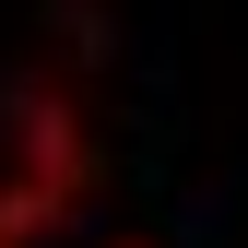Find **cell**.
Instances as JSON below:
<instances>
[{
    "instance_id": "1",
    "label": "cell",
    "mask_w": 248,
    "mask_h": 248,
    "mask_svg": "<svg viewBox=\"0 0 248 248\" xmlns=\"http://www.w3.org/2000/svg\"><path fill=\"white\" fill-rule=\"evenodd\" d=\"M0 248H12V236H0Z\"/></svg>"
}]
</instances>
